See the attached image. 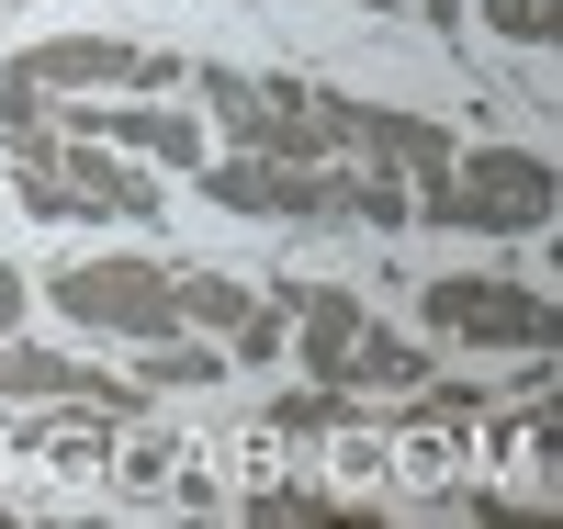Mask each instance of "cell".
Masks as SVG:
<instances>
[{
	"mask_svg": "<svg viewBox=\"0 0 563 529\" xmlns=\"http://www.w3.org/2000/svg\"><path fill=\"white\" fill-rule=\"evenodd\" d=\"M339 147H361L372 169H395L406 191L417 180H440L462 147H451V124H429V113H395V102H350V90H339Z\"/></svg>",
	"mask_w": 563,
	"mask_h": 529,
	"instance_id": "obj_6",
	"label": "cell"
},
{
	"mask_svg": "<svg viewBox=\"0 0 563 529\" xmlns=\"http://www.w3.org/2000/svg\"><path fill=\"white\" fill-rule=\"evenodd\" d=\"M395 12H429V23H462V0H395Z\"/></svg>",
	"mask_w": 563,
	"mask_h": 529,
	"instance_id": "obj_19",
	"label": "cell"
},
{
	"mask_svg": "<svg viewBox=\"0 0 563 529\" xmlns=\"http://www.w3.org/2000/svg\"><path fill=\"white\" fill-rule=\"evenodd\" d=\"M57 135H102V147L158 158V169H203V124L180 102H79V113H57Z\"/></svg>",
	"mask_w": 563,
	"mask_h": 529,
	"instance_id": "obj_7",
	"label": "cell"
},
{
	"mask_svg": "<svg viewBox=\"0 0 563 529\" xmlns=\"http://www.w3.org/2000/svg\"><path fill=\"white\" fill-rule=\"evenodd\" d=\"M12 79H34V90H169L180 68L124 45V34H45V45L12 57Z\"/></svg>",
	"mask_w": 563,
	"mask_h": 529,
	"instance_id": "obj_4",
	"label": "cell"
},
{
	"mask_svg": "<svg viewBox=\"0 0 563 529\" xmlns=\"http://www.w3.org/2000/svg\"><path fill=\"white\" fill-rule=\"evenodd\" d=\"M350 214L395 236V225H406V180H395V169H350Z\"/></svg>",
	"mask_w": 563,
	"mask_h": 529,
	"instance_id": "obj_15",
	"label": "cell"
},
{
	"mask_svg": "<svg viewBox=\"0 0 563 529\" xmlns=\"http://www.w3.org/2000/svg\"><path fill=\"white\" fill-rule=\"evenodd\" d=\"M406 383H429V350L361 316V339L339 350V395H406Z\"/></svg>",
	"mask_w": 563,
	"mask_h": 529,
	"instance_id": "obj_8",
	"label": "cell"
},
{
	"mask_svg": "<svg viewBox=\"0 0 563 529\" xmlns=\"http://www.w3.org/2000/svg\"><path fill=\"white\" fill-rule=\"evenodd\" d=\"M406 417L417 428H474L485 417V383H406Z\"/></svg>",
	"mask_w": 563,
	"mask_h": 529,
	"instance_id": "obj_11",
	"label": "cell"
},
{
	"mask_svg": "<svg viewBox=\"0 0 563 529\" xmlns=\"http://www.w3.org/2000/svg\"><path fill=\"white\" fill-rule=\"evenodd\" d=\"M45 180H57V214H158V180L124 147H102V135H57Z\"/></svg>",
	"mask_w": 563,
	"mask_h": 529,
	"instance_id": "obj_5",
	"label": "cell"
},
{
	"mask_svg": "<svg viewBox=\"0 0 563 529\" xmlns=\"http://www.w3.org/2000/svg\"><path fill=\"white\" fill-rule=\"evenodd\" d=\"M417 316H429L440 339H462V350H530V361L563 350V305L530 294V282H485V271L429 282V294H417Z\"/></svg>",
	"mask_w": 563,
	"mask_h": 529,
	"instance_id": "obj_3",
	"label": "cell"
},
{
	"mask_svg": "<svg viewBox=\"0 0 563 529\" xmlns=\"http://www.w3.org/2000/svg\"><path fill=\"white\" fill-rule=\"evenodd\" d=\"M485 12V34H507V45H552L563 34V0H474Z\"/></svg>",
	"mask_w": 563,
	"mask_h": 529,
	"instance_id": "obj_13",
	"label": "cell"
},
{
	"mask_svg": "<svg viewBox=\"0 0 563 529\" xmlns=\"http://www.w3.org/2000/svg\"><path fill=\"white\" fill-rule=\"evenodd\" d=\"M214 372H225V350L192 339V327H169V339H135V383H214Z\"/></svg>",
	"mask_w": 563,
	"mask_h": 529,
	"instance_id": "obj_9",
	"label": "cell"
},
{
	"mask_svg": "<svg viewBox=\"0 0 563 529\" xmlns=\"http://www.w3.org/2000/svg\"><path fill=\"white\" fill-rule=\"evenodd\" d=\"M339 417H350V395H339V383H305V395H282V406H271V428H282V440H327Z\"/></svg>",
	"mask_w": 563,
	"mask_h": 529,
	"instance_id": "obj_12",
	"label": "cell"
},
{
	"mask_svg": "<svg viewBox=\"0 0 563 529\" xmlns=\"http://www.w3.org/2000/svg\"><path fill=\"white\" fill-rule=\"evenodd\" d=\"M225 350H238V361L260 372V361H282V350H294V316H282V305H249L238 327H225Z\"/></svg>",
	"mask_w": 563,
	"mask_h": 529,
	"instance_id": "obj_14",
	"label": "cell"
},
{
	"mask_svg": "<svg viewBox=\"0 0 563 529\" xmlns=\"http://www.w3.org/2000/svg\"><path fill=\"white\" fill-rule=\"evenodd\" d=\"M45 294H57V316H68V327H90V339H124V350H135V339H169V327H180V271L135 260V249L45 271Z\"/></svg>",
	"mask_w": 563,
	"mask_h": 529,
	"instance_id": "obj_2",
	"label": "cell"
},
{
	"mask_svg": "<svg viewBox=\"0 0 563 529\" xmlns=\"http://www.w3.org/2000/svg\"><path fill=\"white\" fill-rule=\"evenodd\" d=\"M23 305H34V282H23L12 260H0V327H23Z\"/></svg>",
	"mask_w": 563,
	"mask_h": 529,
	"instance_id": "obj_18",
	"label": "cell"
},
{
	"mask_svg": "<svg viewBox=\"0 0 563 529\" xmlns=\"http://www.w3.org/2000/svg\"><path fill=\"white\" fill-rule=\"evenodd\" d=\"M124 485H180V451H169V440H135V451H124Z\"/></svg>",
	"mask_w": 563,
	"mask_h": 529,
	"instance_id": "obj_17",
	"label": "cell"
},
{
	"mask_svg": "<svg viewBox=\"0 0 563 529\" xmlns=\"http://www.w3.org/2000/svg\"><path fill=\"white\" fill-rule=\"evenodd\" d=\"M406 214L462 225V236H552V214H563V169L530 158V147H474V158H451L440 180H417Z\"/></svg>",
	"mask_w": 563,
	"mask_h": 529,
	"instance_id": "obj_1",
	"label": "cell"
},
{
	"mask_svg": "<svg viewBox=\"0 0 563 529\" xmlns=\"http://www.w3.org/2000/svg\"><path fill=\"white\" fill-rule=\"evenodd\" d=\"M249 305H260V294H249L238 271H180V327H203V339H225Z\"/></svg>",
	"mask_w": 563,
	"mask_h": 529,
	"instance_id": "obj_10",
	"label": "cell"
},
{
	"mask_svg": "<svg viewBox=\"0 0 563 529\" xmlns=\"http://www.w3.org/2000/svg\"><path fill=\"white\" fill-rule=\"evenodd\" d=\"M249 518H271V529H305V518H339V507H327L316 485H260V496H249Z\"/></svg>",
	"mask_w": 563,
	"mask_h": 529,
	"instance_id": "obj_16",
	"label": "cell"
}]
</instances>
